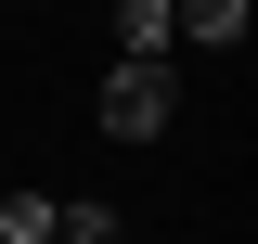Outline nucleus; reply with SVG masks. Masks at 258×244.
Returning <instances> with one entry per match:
<instances>
[{"label": "nucleus", "mask_w": 258, "mask_h": 244, "mask_svg": "<svg viewBox=\"0 0 258 244\" xmlns=\"http://www.w3.org/2000/svg\"><path fill=\"white\" fill-rule=\"evenodd\" d=\"M181 52V13L168 0H116V64H168Z\"/></svg>", "instance_id": "f03ea898"}, {"label": "nucleus", "mask_w": 258, "mask_h": 244, "mask_svg": "<svg viewBox=\"0 0 258 244\" xmlns=\"http://www.w3.org/2000/svg\"><path fill=\"white\" fill-rule=\"evenodd\" d=\"M181 116V64H103V142H155Z\"/></svg>", "instance_id": "f257e3e1"}, {"label": "nucleus", "mask_w": 258, "mask_h": 244, "mask_svg": "<svg viewBox=\"0 0 258 244\" xmlns=\"http://www.w3.org/2000/svg\"><path fill=\"white\" fill-rule=\"evenodd\" d=\"M168 13H181V52H232L258 0H168Z\"/></svg>", "instance_id": "7ed1b4c3"}, {"label": "nucleus", "mask_w": 258, "mask_h": 244, "mask_svg": "<svg viewBox=\"0 0 258 244\" xmlns=\"http://www.w3.org/2000/svg\"><path fill=\"white\" fill-rule=\"evenodd\" d=\"M52 244H129L116 206H52Z\"/></svg>", "instance_id": "39448f33"}, {"label": "nucleus", "mask_w": 258, "mask_h": 244, "mask_svg": "<svg viewBox=\"0 0 258 244\" xmlns=\"http://www.w3.org/2000/svg\"><path fill=\"white\" fill-rule=\"evenodd\" d=\"M0 244H52V193H0Z\"/></svg>", "instance_id": "20e7f679"}]
</instances>
